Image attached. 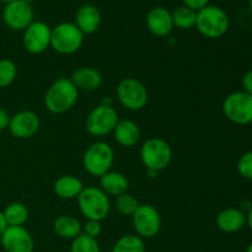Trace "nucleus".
Returning <instances> with one entry per match:
<instances>
[{"mask_svg": "<svg viewBox=\"0 0 252 252\" xmlns=\"http://www.w3.org/2000/svg\"><path fill=\"white\" fill-rule=\"evenodd\" d=\"M79 97V90L70 79L61 78L54 81L44 96V107L53 115H62L74 107Z\"/></svg>", "mask_w": 252, "mask_h": 252, "instance_id": "f257e3e1", "label": "nucleus"}, {"mask_svg": "<svg viewBox=\"0 0 252 252\" xmlns=\"http://www.w3.org/2000/svg\"><path fill=\"white\" fill-rule=\"evenodd\" d=\"M76 199H78V206L81 214L88 220L101 221L110 213V198L98 187H84V189Z\"/></svg>", "mask_w": 252, "mask_h": 252, "instance_id": "f03ea898", "label": "nucleus"}, {"mask_svg": "<svg viewBox=\"0 0 252 252\" xmlns=\"http://www.w3.org/2000/svg\"><path fill=\"white\" fill-rule=\"evenodd\" d=\"M229 16L218 6H208L197 11L196 27L202 36L207 38H219L229 30Z\"/></svg>", "mask_w": 252, "mask_h": 252, "instance_id": "7ed1b4c3", "label": "nucleus"}, {"mask_svg": "<svg viewBox=\"0 0 252 252\" xmlns=\"http://www.w3.org/2000/svg\"><path fill=\"white\" fill-rule=\"evenodd\" d=\"M140 159L145 169L160 172L166 169L172 160V149L166 140L150 138L140 148Z\"/></svg>", "mask_w": 252, "mask_h": 252, "instance_id": "20e7f679", "label": "nucleus"}, {"mask_svg": "<svg viewBox=\"0 0 252 252\" xmlns=\"http://www.w3.org/2000/svg\"><path fill=\"white\" fill-rule=\"evenodd\" d=\"M115 161L112 147L105 142H96L86 149L83 158V166L88 174L101 177L108 172Z\"/></svg>", "mask_w": 252, "mask_h": 252, "instance_id": "39448f33", "label": "nucleus"}, {"mask_svg": "<svg viewBox=\"0 0 252 252\" xmlns=\"http://www.w3.org/2000/svg\"><path fill=\"white\" fill-rule=\"evenodd\" d=\"M84 36L75 24L62 22L52 29L51 46L59 54H73L83 46Z\"/></svg>", "mask_w": 252, "mask_h": 252, "instance_id": "423d86ee", "label": "nucleus"}, {"mask_svg": "<svg viewBox=\"0 0 252 252\" xmlns=\"http://www.w3.org/2000/svg\"><path fill=\"white\" fill-rule=\"evenodd\" d=\"M117 97L121 105L129 111H139L147 106L149 94L142 81L126 78L117 86Z\"/></svg>", "mask_w": 252, "mask_h": 252, "instance_id": "0eeeda50", "label": "nucleus"}, {"mask_svg": "<svg viewBox=\"0 0 252 252\" xmlns=\"http://www.w3.org/2000/svg\"><path fill=\"white\" fill-rule=\"evenodd\" d=\"M118 121V113L112 106L100 103L93 108L86 117L85 128L89 134L94 137H102L113 132Z\"/></svg>", "mask_w": 252, "mask_h": 252, "instance_id": "6e6552de", "label": "nucleus"}, {"mask_svg": "<svg viewBox=\"0 0 252 252\" xmlns=\"http://www.w3.org/2000/svg\"><path fill=\"white\" fill-rule=\"evenodd\" d=\"M223 112L235 125H249L252 122V96L245 91H236L225 97Z\"/></svg>", "mask_w": 252, "mask_h": 252, "instance_id": "1a4fd4ad", "label": "nucleus"}, {"mask_svg": "<svg viewBox=\"0 0 252 252\" xmlns=\"http://www.w3.org/2000/svg\"><path fill=\"white\" fill-rule=\"evenodd\" d=\"M132 221L135 233L142 239L155 238L161 229V216L152 204H139Z\"/></svg>", "mask_w": 252, "mask_h": 252, "instance_id": "9d476101", "label": "nucleus"}, {"mask_svg": "<svg viewBox=\"0 0 252 252\" xmlns=\"http://www.w3.org/2000/svg\"><path fill=\"white\" fill-rule=\"evenodd\" d=\"M52 29L42 21H33L24 31V47L29 53L41 54L51 46Z\"/></svg>", "mask_w": 252, "mask_h": 252, "instance_id": "9b49d317", "label": "nucleus"}, {"mask_svg": "<svg viewBox=\"0 0 252 252\" xmlns=\"http://www.w3.org/2000/svg\"><path fill=\"white\" fill-rule=\"evenodd\" d=\"M2 19L6 26L14 31H25L33 22V10L31 4L15 0L5 5Z\"/></svg>", "mask_w": 252, "mask_h": 252, "instance_id": "f8f14e48", "label": "nucleus"}, {"mask_svg": "<svg viewBox=\"0 0 252 252\" xmlns=\"http://www.w3.org/2000/svg\"><path fill=\"white\" fill-rule=\"evenodd\" d=\"M5 252H33L34 241L24 226H7L0 236Z\"/></svg>", "mask_w": 252, "mask_h": 252, "instance_id": "ddd939ff", "label": "nucleus"}, {"mask_svg": "<svg viewBox=\"0 0 252 252\" xmlns=\"http://www.w3.org/2000/svg\"><path fill=\"white\" fill-rule=\"evenodd\" d=\"M39 126V117L33 111L22 110L11 116L7 129L17 139H29L38 132Z\"/></svg>", "mask_w": 252, "mask_h": 252, "instance_id": "4468645a", "label": "nucleus"}, {"mask_svg": "<svg viewBox=\"0 0 252 252\" xmlns=\"http://www.w3.org/2000/svg\"><path fill=\"white\" fill-rule=\"evenodd\" d=\"M147 26L155 36H167L174 29L171 12L165 7H154L147 15Z\"/></svg>", "mask_w": 252, "mask_h": 252, "instance_id": "2eb2a0df", "label": "nucleus"}, {"mask_svg": "<svg viewBox=\"0 0 252 252\" xmlns=\"http://www.w3.org/2000/svg\"><path fill=\"white\" fill-rule=\"evenodd\" d=\"M75 25L84 34L94 33L101 25L100 10L91 4L83 5L76 11Z\"/></svg>", "mask_w": 252, "mask_h": 252, "instance_id": "dca6fc26", "label": "nucleus"}, {"mask_svg": "<svg viewBox=\"0 0 252 252\" xmlns=\"http://www.w3.org/2000/svg\"><path fill=\"white\" fill-rule=\"evenodd\" d=\"M70 80L78 90L94 91L97 90L102 84V75L91 66H81L71 74Z\"/></svg>", "mask_w": 252, "mask_h": 252, "instance_id": "f3484780", "label": "nucleus"}, {"mask_svg": "<svg viewBox=\"0 0 252 252\" xmlns=\"http://www.w3.org/2000/svg\"><path fill=\"white\" fill-rule=\"evenodd\" d=\"M217 226L228 234L241 230L246 224V214L238 208H225L217 216Z\"/></svg>", "mask_w": 252, "mask_h": 252, "instance_id": "a211bd4d", "label": "nucleus"}, {"mask_svg": "<svg viewBox=\"0 0 252 252\" xmlns=\"http://www.w3.org/2000/svg\"><path fill=\"white\" fill-rule=\"evenodd\" d=\"M115 139L121 147L132 148L139 142L140 129L135 122L130 120H121L113 129Z\"/></svg>", "mask_w": 252, "mask_h": 252, "instance_id": "6ab92c4d", "label": "nucleus"}, {"mask_svg": "<svg viewBox=\"0 0 252 252\" xmlns=\"http://www.w3.org/2000/svg\"><path fill=\"white\" fill-rule=\"evenodd\" d=\"M100 189L107 196L113 197H118L123 193H127L128 187H129L127 177L122 172L111 171V170L100 177Z\"/></svg>", "mask_w": 252, "mask_h": 252, "instance_id": "aec40b11", "label": "nucleus"}, {"mask_svg": "<svg viewBox=\"0 0 252 252\" xmlns=\"http://www.w3.org/2000/svg\"><path fill=\"white\" fill-rule=\"evenodd\" d=\"M54 193L62 199L78 198L84 189L83 181L73 175H64L56 180L53 185Z\"/></svg>", "mask_w": 252, "mask_h": 252, "instance_id": "412c9836", "label": "nucleus"}, {"mask_svg": "<svg viewBox=\"0 0 252 252\" xmlns=\"http://www.w3.org/2000/svg\"><path fill=\"white\" fill-rule=\"evenodd\" d=\"M53 230L59 238L66 239V240H74L76 236L83 233V225L74 217L62 214L54 220Z\"/></svg>", "mask_w": 252, "mask_h": 252, "instance_id": "4be33fe9", "label": "nucleus"}, {"mask_svg": "<svg viewBox=\"0 0 252 252\" xmlns=\"http://www.w3.org/2000/svg\"><path fill=\"white\" fill-rule=\"evenodd\" d=\"M2 216L7 226H24L29 219V209L20 202H12L5 207Z\"/></svg>", "mask_w": 252, "mask_h": 252, "instance_id": "5701e85b", "label": "nucleus"}, {"mask_svg": "<svg viewBox=\"0 0 252 252\" xmlns=\"http://www.w3.org/2000/svg\"><path fill=\"white\" fill-rule=\"evenodd\" d=\"M112 252H147L144 240L138 235H128L122 236L116 241L113 245Z\"/></svg>", "mask_w": 252, "mask_h": 252, "instance_id": "b1692460", "label": "nucleus"}, {"mask_svg": "<svg viewBox=\"0 0 252 252\" xmlns=\"http://www.w3.org/2000/svg\"><path fill=\"white\" fill-rule=\"evenodd\" d=\"M172 22L174 26L180 30H189L196 26L197 11L187 6H180L172 12Z\"/></svg>", "mask_w": 252, "mask_h": 252, "instance_id": "393cba45", "label": "nucleus"}, {"mask_svg": "<svg viewBox=\"0 0 252 252\" xmlns=\"http://www.w3.org/2000/svg\"><path fill=\"white\" fill-rule=\"evenodd\" d=\"M70 252H101L97 240L81 233L71 241Z\"/></svg>", "mask_w": 252, "mask_h": 252, "instance_id": "a878e982", "label": "nucleus"}, {"mask_svg": "<svg viewBox=\"0 0 252 252\" xmlns=\"http://www.w3.org/2000/svg\"><path fill=\"white\" fill-rule=\"evenodd\" d=\"M17 75V66L10 59H0V89L11 85Z\"/></svg>", "mask_w": 252, "mask_h": 252, "instance_id": "bb28decb", "label": "nucleus"}, {"mask_svg": "<svg viewBox=\"0 0 252 252\" xmlns=\"http://www.w3.org/2000/svg\"><path fill=\"white\" fill-rule=\"evenodd\" d=\"M139 207L137 198L129 193H123L116 198V208L123 216H133Z\"/></svg>", "mask_w": 252, "mask_h": 252, "instance_id": "cd10ccee", "label": "nucleus"}, {"mask_svg": "<svg viewBox=\"0 0 252 252\" xmlns=\"http://www.w3.org/2000/svg\"><path fill=\"white\" fill-rule=\"evenodd\" d=\"M238 172L246 180L252 181V152H248L238 160Z\"/></svg>", "mask_w": 252, "mask_h": 252, "instance_id": "c85d7f7f", "label": "nucleus"}, {"mask_svg": "<svg viewBox=\"0 0 252 252\" xmlns=\"http://www.w3.org/2000/svg\"><path fill=\"white\" fill-rule=\"evenodd\" d=\"M102 231V225L98 220H88L83 226V233L90 238L96 239Z\"/></svg>", "mask_w": 252, "mask_h": 252, "instance_id": "c756f323", "label": "nucleus"}, {"mask_svg": "<svg viewBox=\"0 0 252 252\" xmlns=\"http://www.w3.org/2000/svg\"><path fill=\"white\" fill-rule=\"evenodd\" d=\"M209 0H184L185 6L189 7V9L194 10V11H199L201 9L207 6Z\"/></svg>", "mask_w": 252, "mask_h": 252, "instance_id": "7c9ffc66", "label": "nucleus"}, {"mask_svg": "<svg viewBox=\"0 0 252 252\" xmlns=\"http://www.w3.org/2000/svg\"><path fill=\"white\" fill-rule=\"evenodd\" d=\"M10 118H11V116L9 115V112L5 108L0 107V132L9 128Z\"/></svg>", "mask_w": 252, "mask_h": 252, "instance_id": "2f4dec72", "label": "nucleus"}, {"mask_svg": "<svg viewBox=\"0 0 252 252\" xmlns=\"http://www.w3.org/2000/svg\"><path fill=\"white\" fill-rule=\"evenodd\" d=\"M243 86L244 91L252 96V70L246 71L243 76Z\"/></svg>", "mask_w": 252, "mask_h": 252, "instance_id": "473e14b6", "label": "nucleus"}, {"mask_svg": "<svg viewBox=\"0 0 252 252\" xmlns=\"http://www.w3.org/2000/svg\"><path fill=\"white\" fill-rule=\"evenodd\" d=\"M6 228L7 225H6V221H5L4 219V216H2V211H0V236H1V234L4 233V230Z\"/></svg>", "mask_w": 252, "mask_h": 252, "instance_id": "72a5a7b5", "label": "nucleus"}, {"mask_svg": "<svg viewBox=\"0 0 252 252\" xmlns=\"http://www.w3.org/2000/svg\"><path fill=\"white\" fill-rule=\"evenodd\" d=\"M246 224H248L249 228H250L252 231V208L249 211V213L246 214Z\"/></svg>", "mask_w": 252, "mask_h": 252, "instance_id": "f704fd0d", "label": "nucleus"}, {"mask_svg": "<svg viewBox=\"0 0 252 252\" xmlns=\"http://www.w3.org/2000/svg\"><path fill=\"white\" fill-rule=\"evenodd\" d=\"M12 1H15V0H0V2H2V4H5V5L10 4V2H12Z\"/></svg>", "mask_w": 252, "mask_h": 252, "instance_id": "c9c22d12", "label": "nucleus"}, {"mask_svg": "<svg viewBox=\"0 0 252 252\" xmlns=\"http://www.w3.org/2000/svg\"><path fill=\"white\" fill-rule=\"evenodd\" d=\"M246 252H252V243L249 245V248L246 249Z\"/></svg>", "mask_w": 252, "mask_h": 252, "instance_id": "e433bc0d", "label": "nucleus"}, {"mask_svg": "<svg viewBox=\"0 0 252 252\" xmlns=\"http://www.w3.org/2000/svg\"><path fill=\"white\" fill-rule=\"evenodd\" d=\"M22 1L27 2V4H32V1H33V0H22Z\"/></svg>", "mask_w": 252, "mask_h": 252, "instance_id": "4c0bfd02", "label": "nucleus"}]
</instances>
